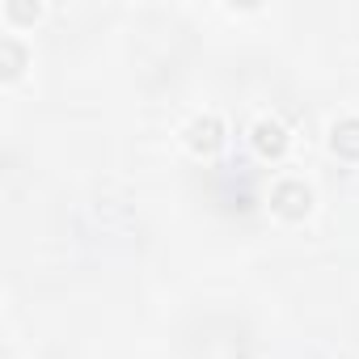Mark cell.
<instances>
[{
    "instance_id": "6",
    "label": "cell",
    "mask_w": 359,
    "mask_h": 359,
    "mask_svg": "<svg viewBox=\"0 0 359 359\" xmlns=\"http://www.w3.org/2000/svg\"><path fill=\"white\" fill-rule=\"evenodd\" d=\"M9 13H13V18H34V13H39V5H26V0H13V5H9Z\"/></svg>"
},
{
    "instance_id": "1",
    "label": "cell",
    "mask_w": 359,
    "mask_h": 359,
    "mask_svg": "<svg viewBox=\"0 0 359 359\" xmlns=\"http://www.w3.org/2000/svg\"><path fill=\"white\" fill-rule=\"evenodd\" d=\"M271 203H275V212H279V216H287V220H300V216L313 208V195H309V187H304V182L287 177V182H279V187L271 191Z\"/></svg>"
},
{
    "instance_id": "5",
    "label": "cell",
    "mask_w": 359,
    "mask_h": 359,
    "mask_svg": "<svg viewBox=\"0 0 359 359\" xmlns=\"http://www.w3.org/2000/svg\"><path fill=\"white\" fill-rule=\"evenodd\" d=\"M18 68H22V47H18L13 39H5V43H0V72L13 76Z\"/></svg>"
},
{
    "instance_id": "2",
    "label": "cell",
    "mask_w": 359,
    "mask_h": 359,
    "mask_svg": "<svg viewBox=\"0 0 359 359\" xmlns=\"http://www.w3.org/2000/svg\"><path fill=\"white\" fill-rule=\"evenodd\" d=\"M254 148H258L262 156H283V152H287V131H283V123L262 118V123L254 127Z\"/></svg>"
},
{
    "instance_id": "4",
    "label": "cell",
    "mask_w": 359,
    "mask_h": 359,
    "mask_svg": "<svg viewBox=\"0 0 359 359\" xmlns=\"http://www.w3.org/2000/svg\"><path fill=\"white\" fill-rule=\"evenodd\" d=\"M330 144H334V152H342V156H359V118H342V123H334Z\"/></svg>"
},
{
    "instance_id": "3",
    "label": "cell",
    "mask_w": 359,
    "mask_h": 359,
    "mask_svg": "<svg viewBox=\"0 0 359 359\" xmlns=\"http://www.w3.org/2000/svg\"><path fill=\"white\" fill-rule=\"evenodd\" d=\"M220 140H224V123H220L216 114L191 123V148H195V152H216Z\"/></svg>"
}]
</instances>
